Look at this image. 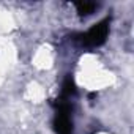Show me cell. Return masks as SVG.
<instances>
[{
    "label": "cell",
    "instance_id": "7a4b0ae2",
    "mask_svg": "<svg viewBox=\"0 0 134 134\" xmlns=\"http://www.w3.org/2000/svg\"><path fill=\"white\" fill-rule=\"evenodd\" d=\"M109 24H110L109 18L103 19L101 22L95 24L92 29H88L85 33H81L79 41L87 47H98V46L104 44L107 40V35H109Z\"/></svg>",
    "mask_w": 134,
    "mask_h": 134
},
{
    "label": "cell",
    "instance_id": "3957f363",
    "mask_svg": "<svg viewBox=\"0 0 134 134\" xmlns=\"http://www.w3.org/2000/svg\"><path fill=\"white\" fill-rule=\"evenodd\" d=\"M99 5L95 3V2H84V3H76V10L81 16H88V14H93L95 10L98 8Z\"/></svg>",
    "mask_w": 134,
    "mask_h": 134
},
{
    "label": "cell",
    "instance_id": "277c9868",
    "mask_svg": "<svg viewBox=\"0 0 134 134\" xmlns=\"http://www.w3.org/2000/svg\"><path fill=\"white\" fill-rule=\"evenodd\" d=\"M76 93V84H74V81H73V77L71 76H68L65 79V82H63V88H62V98H66L68 99L71 95H74Z\"/></svg>",
    "mask_w": 134,
    "mask_h": 134
},
{
    "label": "cell",
    "instance_id": "6da1fadb",
    "mask_svg": "<svg viewBox=\"0 0 134 134\" xmlns=\"http://www.w3.org/2000/svg\"><path fill=\"white\" fill-rule=\"evenodd\" d=\"M54 128L57 134H73V107L66 98H60L57 103Z\"/></svg>",
    "mask_w": 134,
    "mask_h": 134
}]
</instances>
